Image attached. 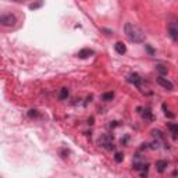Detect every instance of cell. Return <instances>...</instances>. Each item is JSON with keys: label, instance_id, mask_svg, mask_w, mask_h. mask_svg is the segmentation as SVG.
I'll list each match as a JSON object with an SVG mask.
<instances>
[{"label": "cell", "instance_id": "6da1fadb", "mask_svg": "<svg viewBox=\"0 0 178 178\" xmlns=\"http://www.w3.org/2000/svg\"><path fill=\"white\" fill-rule=\"evenodd\" d=\"M124 33H125V36L128 38L130 42H134V43H142V42H145V33H143V31L139 27L131 24V22H127L124 25Z\"/></svg>", "mask_w": 178, "mask_h": 178}, {"label": "cell", "instance_id": "7a4b0ae2", "mask_svg": "<svg viewBox=\"0 0 178 178\" xmlns=\"http://www.w3.org/2000/svg\"><path fill=\"white\" fill-rule=\"evenodd\" d=\"M167 33L173 42H178V20H171L168 22Z\"/></svg>", "mask_w": 178, "mask_h": 178}, {"label": "cell", "instance_id": "3957f363", "mask_svg": "<svg viewBox=\"0 0 178 178\" xmlns=\"http://www.w3.org/2000/svg\"><path fill=\"white\" fill-rule=\"evenodd\" d=\"M17 22V17L14 14H2L0 17V24L3 27H14Z\"/></svg>", "mask_w": 178, "mask_h": 178}, {"label": "cell", "instance_id": "277c9868", "mask_svg": "<svg viewBox=\"0 0 178 178\" xmlns=\"http://www.w3.org/2000/svg\"><path fill=\"white\" fill-rule=\"evenodd\" d=\"M156 81H157V84H159L160 86H163L164 89H167V91H173V89H174V85H173V82H171V81H168L167 78H164L163 75H159Z\"/></svg>", "mask_w": 178, "mask_h": 178}, {"label": "cell", "instance_id": "5b68a950", "mask_svg": "<svg viewBox=\"0 0 178 178\" xmlns=\"http://www.w3.org/2000/svg\"><path fill=\"white\" fill-rule=\"evenodd\" d=\"M127 81L130 82V84L135 85L136 88H139V86H141V82H142V78L136 73H132V74H130V75H128Z\"/></svg>", "mask_w": 178, "mask_h": 178}, {"label": "cell", "instance_id": "8992f818", "mask_svg": "<svg viewBox=\"0 0 178 178\" xmlns=\"http://www.w3.org/2000/svg\"><path fill=\"white\" fill-rule=\"evenodd\" d=\"M95 55V52L92 50V49H88V47H85V49H82V50L78 52V55H77V57H80V58H88V57H91V56Z\"/></svg>", "mask_w": 178, "mask_h": 178}, {"label": "cell", "instance_id": "52a82bcc", "mask_svg": "<svg viewBox=\"0 0 178 178\" xmlns=\"http://www.w3.org/2000/svg\"><path fill=\"white\" fill-rule=\"evenodd\" d=\"M167 128L170 130L171 134H173V138L177 139V138H178V124L168 123V124H167Z\"/></svg>", "mask_w": 178, "mask_h": 178}, {"label": "cell", "instance_id": "ba28073f", "mask_svg": "<svg viewBox=\"0 0 178 178\" xmlns=\"http://www.w3.org/2000/svg\"><path fill=\"white\" fill-rule=\"evenodd\" d=\"M167 166H168L167 160H157V161H156V170L159 171V173H163Z\"/></svg>", "mask_w": 178, "mask_h": 178}, {"label": "cell", "instance_id": "9c48e42d", "mask_svg": "<svg viewBox=\"0 0 178 178\" xmlns=\"http://www.w3.org/2000/svg\"><path fill=\"white\" fill-rule=\"evenodd\" d=\"M114 49H116V52L118 55H124V53L127 52V46H125L123 42H117V43L114 45Z\"/></svg>", "mask_w": 178, "mask_h": 178}, {"label": "cell", "instance_id": "30bf717a", "mask_svg": "<svg viewBox=\"0 0 178 178\" xmlns=\"http://www.w3.org/2000/svg\"><path fill=\"white\" fill-rule=\"evenodd\" d=\"M142 117H143L145 120H149V121H152V120H153L152 110H150L149 107H145V109H143V111H142Z\"/></svg>", "mask_w": 178, "mask_h": 178}, {"label": "cell", "instance_id": "8fae6325", "mask_svg": "<svg viewBox=\"0 0 178 178\" xmlns=\"http://www.w3.org/2000/svg\"><path fill=\"white\" fill-rule=\"evenodd\" d=\"M58 98L61 99V100H64V99L68 98V89H67V88H61V89H60V95H58Z\"/></svg>", "mask_w": 178, "mask_h": 178}, {"label": "cell", "instance_id": "7c38bea8", "mask_svg": "<svg viewBox=\"0 0 178 178\" xmlns=\"http://www.w3.org/2000/svg\"><path fill=\"white\" fill-rule=\"evenodd\" d=\"M113 98H114V93H113V92H107V93H105L102 96V100H105V102H110Z\"/></svg>", "mask_w": 178, "mask_h": 178}, {"label": "cell", "instance_id": "4fadbf2b", "mask_svg": "<svg viewBox=\"0 0 178 178\" xmlns=\"http://www.w3.org/2000/svg\"><path fill=\"white\" fill-rule=\"evenodd\" d=\"M156 70L160 73V75H164V74H167V67L161 66V64H159V66H156Z\"/></svg>", "mask_w": 178, "mask_h": 178}, {"label": "cell", "instance_id": "5bb4252c", "mask_svg": "<svg viewBox=\"0 0 178 178\" xmlns=\"http://www.w3.org/2000/svg\"><path fill=\"white\" fill-rule=\"evenodd\" d=\"M124 159V155L123 153H116V156H114V160H116L117 163H121Z\"/></svg>", "mask_w": 178, "mask_h": 178}, {"label": "cell", "instance_id": "9a60e30c", "mask_svg": "<svg viewBox=\"0 0 178 178\" xmlns=\"http://www.w3.org/2000/svg\"><path fill=\"white\" fill-rule=\"evenodd\" d=\"M163 110H164V114H166V117H168V118H173V117H174V114L168 111V110L166 109V106H164V105H163Z\"/></svg>", "mask_w": 178, "mask_h": 178}, {"label": "cell", "instance_id": "2e32d148", "mask_svg": "<svg viewBox=\"0 0 178 178\" xmlns=\"http://www.w3.org/2000/svg\"><path fill=\"white\" fill-rule=\"evenodd\" d=\"M40 6H42V0H39L36 4H31V6H29V8H31V10H36V8L40 7Z\"/></svg>", "mask_w": 178, "mask_h": 178}, {"label": "cell", "instance_id": "e0dca14e", "mask_svg": "<svg viewBox=\"0 0 178 178\" xmlns=\"http://www.w3.org/2000/svg\"><path fill=\"white\" fill-rule=\"evenodd\" d=\"M28 116H29V117H38L39 114H38V110H29V111H28Z\"/></svg>", "mask_w": 178, "mask_h": 178}, {"label": "cell", "instance_id": "ac0fdd59", "mask_svg": "<svg viewBox=\"0 0 178 178\" xmlns=\"http://www.w3.org/2000/svg\"><path fill=\"white\" fill-rule=\"evenodd\" d=\"M146 49H148V52H149L150 55H153V49H152V47L149 46V45H146Z\"/></svg>", "mask_w": 178, "mask_h": 178}, {"label": "cell", "instance_id": "d6986e66", "mask_svg": "<svg viewBox=\"0 0 178 178\" xmlns=\"http://www.w3.org/2000/svg\"><path fill=\"white\" fill-rule=\"evenodd\" d=\"M10 2H15V3H24L27 0H10Z\"/></svg>", "mask_w": 178, "mask_h": 178}, {"label": "cell", "instance_id": "ffe728a7", "mask_svg": "<svg viewBox=\"0 0 178 178\" xmlns=\"http://www.w3.org/2000/svg\"><path fill=\"white\" fill-rule=\"evenodd\" d=\"M174 175H178V171H175V173H174Z\"/></svg>", "mask_w": 178, "mask_h": 178}]
</instances>
